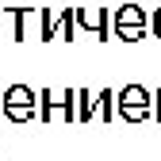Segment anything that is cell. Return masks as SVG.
Returning <instances> with one entry per match:
<instances>
[{"instance_id":"obj_1","label":"cell","mask_w":161,"mask_h":161,"mask_svg":"<svg viewBox=\"0 0 161 161\" xmlns=\"http://www.w3.org/2000/svg\"><path fill=\"white\" fill-rule=\"evenodd\" d=\"M38 115L42 123H73L77 119V92L73 88H42Z\"/></svg>"},{"instance_id":"obj_2","label":"cell","mask_w":161,"mask_h":161,"mask_svg":"<svg viewBox=\"0 0 161 161\" xmlns=\"http://www.w3.org/2000/svg\"><path fill=\"white\" fill-rule=\"evenodd\" d=\"M0 115L12 119V123H27V119L38 115V96L27 85H12L0 92Z\"/></svg>"},{"instance_id":"obj_3","label":"cell","mask_w":161,"mask_h":161,"mask_svg":"<svg viewBox=\"0 0 161 161\" xmlns=\"http://www.w3.org/2000/svg\"><path fill=\"white\" fill-rule=\"evenodd\" d=\"M115 104H119V115L127 123H142V119L153 115V92L142 85H127V88L115 92Z\"/></svg>"},{"instance_id":"obj_4","label":"cell","mask_w":161,"mask_h":161,"mask_svg":"<svg viewBox=\"0 0 161 161\" xmlns=\"http://www.w3.org/2000/svg\"><path fill=\"white\" fill-rule=\"evenodd\" d=\"M111 27H115V38L138 42V38H146V31H150V15H146V8H138V4H123V8H115Z\"/></svg>"},{"instance_id":"obj_5","label":"cell","mask_w":161,"mask_h":161,"mask_svg":"<svg viewBox=\"0 0 161 161\" xmlns=\"http://www.w3.org/2000/svg\"><path fill=\"white\" fill-rule=\"evenodd\" d=\"M77 27L88 31V35H96V38H108V31H115L108 8H77Z\"/></svg>"},{"instance_id":"obj_6","label":"cell","mask_w":161,"mask_h":161,"mask_svg":"<svg viewBox=\"0 0 161 161\" xmlns=\"http://www.w3.org/2000/svg\"><path fill=\"white\" fill-rule=\"evenodd\" d=\"M92 115H100V92L77 88V123H88Z\"/></svg>"},{"instance_id":"obj_7","label":"cell","mask_w":161,"mask_h":161,"mask_svg":"<svg viewBox=\"0 0 161 161\" xmlns=\"http://www.w3.org/2000/svg\"><path fill=\"white\" fill-rule=\"evenodd\" d=\"M31 15H35L31 8H15V19H12V38H15V42L27 38V19H31Z\"/></svg>"},{"instance_id":"obj_8","label":"cell","mask_w":161,"mask_h":161,"mask_svg":"<svg viewBox=\"0 0 161 161\" xmlns=\"http://www.w3.org/2000/svg\"><path fill=\"white\" fill-rule=\"evenodd\" d=\"M150 31H153V38H161V8H153V15H150Z\"/></svg>"},{"instance_id":"obj_9","label":"cell","mask_w":161,"mask_h":161,"mask_svg":"<svg viewBox=\"0 0 161 161\" xmlns=\"http://www.w3.org/2000/svg\"><path fill=\"white\" fill-rule=\"evenodd\" d=\"M153 119H157V123H161V88L153 92Z\"/></svg>"}]
</instances>
